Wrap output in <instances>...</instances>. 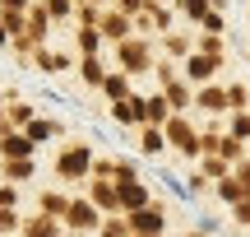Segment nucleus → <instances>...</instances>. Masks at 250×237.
<instances>
[]
</instances>
